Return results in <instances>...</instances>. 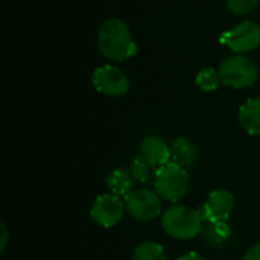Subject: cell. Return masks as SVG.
<instances>
[{"label":"cell","instance_id":"obj_1","mask_svg":"<svg viewBox=\"0 0 260 260\" xmlns=\"http://www.w3.org/2000/svg\"><path fill=\"white\" fill-rule=\"evenodd\" d=\"M98 47L105 58L114 61H125L137 52L129 27L119 18H108L101 24L98 30Z\"/></svg>","mask_w":260,"mask_h":260},{"label":"cell","instance_id":"obj_2","mask_svg":"<svg viewBox=\"0 0 260 260\" xmlns=\"http://www.w3.org/2000/svg\"><path fill=\"white\" fill-rule=\"evenodd\" d=\"M204 218L201 209H192L187 206L169 207L161 216V227L174 239L187 241L201 233Z\"/></svg>","mask_w":260,"mask_h":260},{"label":"cell","instance_id":"obj_3","mask_svg":"<svg viewBox=\"0 0 260 260\" xmlns=\"http://www.w3.org/2000/svg\"><path fill=\"white\" fill-rule=\"evenodd\" d=\"M155 192L161 200L177 203L189 190V174L187 169L169 161L157 169L154 178Z\"/></svg>","mask_w":260,"mask_h":260},{"label":"cell","instance_id":"obj_4","mask_svg":"<svg viewBox=\"0 0 260 260\" xmlns=\"http://www.w3.org/2000/svg\"><path fill=\"white\" fill-rule=\"evenodd\" d=\"M221 82L232 88H248L257 79V66L244 55L229 56L219 66Z\"/></svg>","mask_w":260,"mask_h":260},{"label":"cell","instance_id":"obj_5","mask_svg":"<svg viewBox=\"0 0 260 260\" xmlns=\"http://www.w3.org/2000/svg\"><path fill=\"white\" fill-rule=\"evenodd\" d=\"M123 201L126 213L137 221H152L161 213V198L151 189H134Z\"/></svg>","mask_w":260,"mask_h":260},{"label":"cell","instance_id":"obj_6","mask_svg":"<svg viewBox=\"0 0 260 260\" xmlns=\"http://www.w3.org/2000/svg\"><path fill=\"white\" fill-rule=\"evenodd\" d=\"M219 43L236 52L248 53L260 46V26L254 21H241L219 37Z\"/></svg>","mask_w":260,"mask_h":260},{"label":"cell","instance_id":"obj_7","mask_svg":"<svg viewBox=\"0 0 260 260\" xmlns=\"http://www.w3.org/2000/svg\"><path fill=\"white\" fill-rule=\"evenodd\" d=\"M125 201L114 193H104L98 197L90 209V218L101 227L110 229L120 222L123 218Z\"/></svg>","mask_w":260,"mask_h":260},{"label":"cell","instance_id":"obj_8","mask_svg":"<svg viewBox=\"0 0 260 260\" xmlns=\"http://www.w3.org/2000/svg\"><path fill=\"white\" fill-rule=\"evenodd\" d=\"M94 88L105 96H122L129 90L128 76L114 66H101L91 76Z\"/></svg>","mask_w":260,"mask_h":260},{"label":"cell","instance_id":"obj_9","mask_svg":"<svg viewBox=\"0 0 260 260\" xmlns=\"http://www.w3.org/2000/svg\"><path fill=\"white\" fill-rule=\"evenodd\" d=\"M235 207V197L225 189L210 192L204 207L201 209L204 221H227Z\"/></svg>","mask_w":260,"mask_h":260},{"label":"cell","instance_id":"obj_10","mask_svg":"<svg viewBox=\"0 0 260 260\" xmlns=\"http://www.w3.org/2000/svg\"><path fill=\"white\" fill-rule=\"evenodd\" d=\"M140 155L158 169L171 161V145L158 136H146L140 143Z\"/></svg>","mask_w":260,"mask_h":260},{"label":"cell","instance_id":"obj_11","mask_svg":"<svg viewBox=\"0 0 260 260\" xmlns=\"http://www.w3.org/2000/svg\"><path fill=\"white\" fill-rule=\"evenodd\" d=\"M197 160V146L187 137H178L171 143V161L175 165L189 169L195 165Z\"/></svg>","mask_w":260,"mask_h":260},{"label":"cell","instance_id":"obj_12","mask_svg":"<svg viewBox=\"0 0 260 260\" xmlns=\"http://www.w3.org/2000/svg\"><path fill=\"white\" fill-rule=\"evenodd\" d=\"M239 123L251 136H260V98L248 99L239 108Z\"/></svg>","mask_w":260,"mask_h":260},{"label":"cell","instance_id":"obj_13","mask_svg":"<svg viewBox=\"0 0 260 260\" xmlns=\"http://www.w3.org/2000/svg\"><path fill=\"white\" fill-rule=\"evenodd\" d=\"M200 235L209 245L221 247L232 236V229L225 221H204Z\"/></svg>","mask_w":260,"mask_h":260},{"label":"cell","instance_id":"obj_14","mask_svg":"<svg viewBox=\"0 0 260 260\" xmlns=\"http://www.w3.org/2000/svg\"><path fill=\"white\" fill-rule=\"evenodd\" d=\"M133 175L129 171L123 169V168H117L114 169L108 177H107V186L111 190V193L117 195V197H126L131 190H133Z\"/></svg>","mask_w":260,"mask_h":260},{"label":"cell","instance_id":"obj_15","mask_svg":"<svg viewBox=\"0 0 260 260\" xmlns=\"http://www.w3.org/2000/svg\"><path fill=\"white\" fill-rule=\"evenodd\" d=\"M129 172L133 175V178L139 183H149L152 178H155L157 174V168H154L146 158H143L142 155L134 157V160L131 161V168Z\"/></svg>","mask_w":260,"mask_h":260},{"label":"cell","instance_id":"obj_16","mask_svg":"<svg viewBox=\"0 0 260 260\" xmlns=\"http://www.w3.org/2000/svg\"><path fill=\"white\" fill-rule=\"evenodd\" d=\"M133 260H166V254L160 244L146 241L134 250Z\"/></svg>","mask_w":260,"mask_h":260},{"label":"cell","instance_id":"obj_17","mask_svg":"<svg viewBox=\"0 0 260 260\" xmlns=\"http://www.w3.org/2000/svg\"><path fill=\"white\" fill-rule=\"evenodd\" d=\"M197 85L203 90V91H215L219 84H221V76H219V70L209 67V69H203L197 78H195Z\"/></svg>","mask_w":260,"mask_h":260},{"label":"cell","instance_id":"obj_18","mask_svg":"<svg viewBox=\"0 0 260 260\" xmlns=\"http://www.w3.org/2000/svg\"><path fill=\"white\" fill-rule=\"evenodd\" d=\"M260 0H225L229 11H232L233 14L238 15H244L251 12L257 5Z\"/></svg>","mask_w":260,"mask_h":260},{"label":"cell","instance_id":"obj_19","mask_svg":"<svg viewBox=\"0 0 260 260\" xmlns=\"http://www.w3.org/2000/svg\"><path fill=\"white\" fill-rule=\"evenodd\" d=\"M242 260H260V242L248 248V251L244 254Z\"/></svg>","mask_w":260,"mask_h":260},{"label":"cell","instance_id":"obj_20","mask_svg":"<svg viewBox=\"0 0 260 260\" xmlns=\"http://www.w3.org/2000/svg\"><path fill=\"white\" fill-rule=\"evenodd\" d=\"M2 229V242H0V251H5L6 250V245H8V239H9V233H8V229L5 224L0 225Z\"/></svg>","mask_w":260,"mask_h":260},{"label":"cell","instance_id":"obj_21","mask_svg":"<svg viewBox=\"0 0 260 260\" xmlns=\"http://www.w3.org/2000/svg\"><path fill=\"white\" fill-rule=\"evenodd\" d=\"M177 260H206L203 256H200L198 253H187L181 257H178Z\"/></svg>","mask_w":260,"mask_h":260}]
</instances>
